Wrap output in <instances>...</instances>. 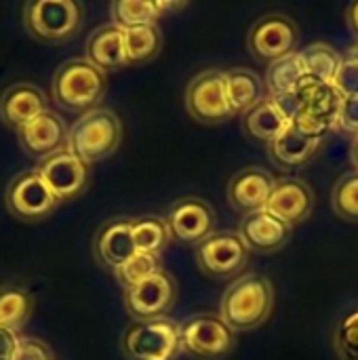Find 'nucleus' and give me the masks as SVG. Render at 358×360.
Returning <instances> with one entry per match:
<instances>
[{
  "instance_id": "obj_1",
  "label": "nucleus",
  "mask_w": 358,
  "mask_h": 360,
  "mask_svg": "<svg viewBox=\"0 0 358 360\" xmlns=\"http://www.w3.org/2000/svg\"><path fill=\"white\" fill-rule=\"evenodd\" d=\"M108 89L106 72L82 59L61 63L53 78V99L68 112L87 114L99 105Z\"/></svg>"
},
{
  "instance_id": "obj_2",
  "label": "nucleus",
  "mask_w": 358,
  "mask_h": 360,
  "mask_svg": "<svg viewBox=\"0 0 358 360\" xmlns=\"http://www.w3.org/2000/svg\"><path fill=\"white\" fill-rule=\"evenodd\" d=\"M274 304V289L264 276H243L228 287L222 297L219 316L236 333L262 325Z\"/></svg>"
},
{
  "instance_id": "obj_3",
  "label": "nucleus",
  "mask_w": 358,
  "mask_h": 360,
  "mask_svg": "<svg viewBox=\"0 0 358 360\" xmlns=\"http://www.w3.org/2000/svg\"><path fill=\"white\" fill-rule=\"evenodd\" d=\"M122 141V122L108 108H95L68 131V150L87 167L112 156Z\"/></svg>"
},
{
  "instance_id": "obj_4",
  "label": "nucleus",
  "mask_w": 358,
  "mask_h": 360,
  "mask_svg": "<svg viewBox=\"0 0 358 360\" xmlns=\"http://www.w3.org/2000/svg\"><path fill=\"white\" fill-rule=\"evenodd\" d=\"M82 4L76 0H32L23 6V27L44 44L70 40L82 23Z\"/></svg>"
},
{
  "instance_id": "obj_5",
  "label": "nucleus",
  "mask_w": 358,
  "mask_h": 360,
  "mask_svg": "<svg viewBox=\"0 0 358 360\" xmlns=\"http://www.w3.org/2000/svg\"><path fill=\"white\" fill-rule=\"evenodd\" d=\"M120 350L127 360H177L179 325L169 319L133 323L122 335Z\"/></svg>"
},
{
  "instance_id": "obj_6",
  "label": "nucleus",
  "mask_w": 358,
  "mask_h": 360,
  "mask_svg": "<svg viewBox=\"0 0 358 360\" xmlns=\"http://www.w3.org/2000/svg\"><path fill=\"white\" fill-rule=\"evenodd\" d=\"M181 352L198 360H217L234 348V331L213 314H196L179 325Z\"/></svg>"
},
{
  "instance_id": "obj_7",
  "label": "nucleus",
  "mask_w": 358,
  "mask_h": 360,
  "mask_svg": "<svg viewBox=\"0 0 358 360\" xmlns=\"http://www.w3.org/2000/svg\"><path fill=\"white\" fill-rule=\"evenodd\" d=\"M186 110L192 118L205 124H217L234 116L226 89V74L207 70L194 76L186 89Z\"/></svg>"
},
{
  "instance_id": "obj_8",
  "label": "nucleus",
  "mask_w": 358,
  "mask_h": 360,
  "mask_svg": "<svg viewBox=\"0 0 358 360\" xmlns=\"http://www.w3.org/2000/svg\"><path fill=\"white\" fill-rule=\"evenodd\" d=\"M4 202L8 213L21 221H40L59 205L36 169L23 171L11 179Z\"/></svg>"
},
{
  "instance_id": "obj_9",
  "label": "nucleus",
  "mask_w": 358,
  "mask_h": 360,
  "mask_svg": "<svg viewBox=\"0 0 358 360\" xmlns=\"http://www.w3.org/2000/svg\"><path fill=\"white\" fill-rule=\"evenodd\" d=\"M177 297V285L165 270L124 291V308L135 323L167 319Z\"/></svg>"
},
{
  "instance_id": "obj_10",
  "label": "nucleus",
  "mask_w": 358,
  "mask_h": 360,
  "mask_svg": "<svg viewBox=\"0 0 358 360\" xmlns=\"http://www.w3.org/2000/svg\"><path fill=\"white\" fill-rule=\"evenodd\" d=\"M36 171L49 186L57 202H70L78 198L89 184V167L78 160L68 148L40 160Z\"/></svg>"
},
{
  "instance_id": "obj_11",
  "label": "nucleus",
  "mask_w": 358,
  "mask_h": 360,
  "mask_svg": "<svg viewBox=\"0 0 358 360\" xmlns=\"http://www.w3.org/2000/svg\"><path fill=\"white\" fill-rule=\"evenodd\" d=\"M249 257V249L241 240L238 232H213L196 249L198 268L215 278L236 274Z\"/></svg>"
},
{
  "instance_id": "obj_12",
  "label": "nucleus",
  "mask_w": 358,
  "mask_h": 360,
  "mask_svg": "<svg viewBox=\"0 0 358 360\" xmlns=\"http://www.w3.org/2000/svg\"><path fill=\"white\" fill-rule=\"evenodd\" d=\"M165 221L169 226L171 238L200 245L213 234L215 213L200 198H179L169 207Z\"/></svg>"
},
{
  "instance_id": "obj_13",
  "label": "nucleus",
  "mask_w": 358,
  "mask_h": 360,
  "mask_svg": "<svg viewBox=\"0 0 358 360\" xmlns=\"http://www.w3.org/2000/svg\"><path fill=\"white\" fill-rule=\"evenodd\" d=\"M298 42V27L285 15H268L260 19L249 32V49L257 59L274 61L293 53Z\"/></svg>"
},
{
  "instance_id": "obj_14",
  "label": "nucleus",
  "mask_w": 358,
  "mask_h": 360,
  "mask_svg": "<svg viewBox=\"0 0 358 360\" xmlns=\"http://www.w3.org/2000/svg\"><path fill=\"white\" fill-rule=\"evenodd\" d=\"M17 141L27 156L44 160L68 148V127L57 112L46 110L17 131Z\"/></svg>"
},
{
  "instance_id": "obj_15",
  "label": "nucleus",
  "mask_w": 358,
  "mask_h": 360,
  "mask_svg": "<svg viewBox=\"0 0 358 360\" xmlns=\"http://www.w3.org/2000/svg\"><path fill=\"white\" fill-rule=\"evenodd\" d=\"M49 110L46 95L32 82L11 84L0 95V120L15 133Z\"/></svg>"
},
{
  "instance_id": "obj_16",
  "label": "nucleus",
  "mask_w": 358,
  "mask_h": 360,
  "mask_svg": "<svg viewBox=\"0 0 358 360\" xmlns=\"http://www.w3.org/2000/svg\"><path fill=\"white\" fill-rule=\"evenodd\" d=\"M135 243L131 232V217L110 219L103 224L93 240V255L97 264L106 270H118L129 257H133Z\"/></svg>"
},
{
  "instance_id": "obj_17",
  "label": "nucleus",
  "mask_w": 358,
  "mask_h": 360,
  "mask_svg": "<svg viewBox=\"0 0 358 360\" xmlns=\"http://www.w3.org/2000/svg\"><path fill=\"white\" fill-rule=\"evenodd\" d=\"M274 186L276 181L272 179L270 173L262 169H245L230 179L228 200L236 211L251 215L266 209Z\"/></svg>"
},
{
  "instance_id": "obj_18",
  "label": "nucleus",
  "mask_w": 358,
  "mask_h": 360,
  "mask_svg": "<svg viewBox=\"0 0 358 360\" xmlns=\"http://www.w3.org/2000/svg\"><path fill=\"white\" fill-rule=\"evenodd\" d=\"M312 205H314L312 192L302 179H283L276 181L264 211H268L283 224L293 226L310 215Z\"/></svg>"
},
{
  "instance_id": "obj_19",
  "label": "nucleus",
  "mask_w": 358,
  "mask_h": 360,
  "mask_svg": "<svg viewBox=\"0 0 358 360\" xmlns=\"http://www.w3.org/2000/svg\"><path fill=\"white\" fill-rule=\"evenodd\" d=\"M291 226L283 224L268 211H257L241 221L238 236L249 251L270 253L281 249L289 238Z\"/></svg>"
},
{
  "instance_id": "obj_20",
  "label": "nucleus",
  "mask_w": 358,
  "mask_h": 360,
  "mask_svg": "<svg viewBox=\"0 0 358 360\" xmlns=\"http://www.w3.org/2000/svg\"><path fill=\"white\" fill-rule=\"evenodd\" d=\"M298 95L302 97L304 103L302 114H308L310 118L321 122L327 131L338 124V114L344 97L338 93L333 84H325L321 80L304 76L298 86Z\"/></svg>"
},
{
  "instance_id": "obj_21",
  "label": "nucleus",
  "mask_w": 358,
  "mask_h": 360,
  "mask_svg": "<svg viewBox=\"0 0 358 360\" xmlns=\"http://www.w3.org/2000/svg\"><path fill=\"white\" fill-rule=\"evenodd\" d=\"M84 59L99 68L101 72L127 68L122 30H118L112 23L93 30L84 44Z\"/></svg>"
},
{
  "instance_id": "obj_22",
  "label": "nucleus",
  "mask_w": 358,
  "mask_h": 360,
  "mask_svg": "<svg viewBox=\"0 0 358 360\" xmlns=\"http://www.w3.org/2000/svg\"><path fill=\"white\" fill-rule=\"evenodd\" d=\"M321 141L323 139L310 137L291 124L285 133H281L270 143V156L276 165L293 169V167L306 165L314 156V152L319 150Z\"/></svg>"
},
{
  "instance_id": "obj_23",
  "label": "nucleus",
  "mask_w": 358,
  "mask_h": 360,
  "mask_svg": "<svg viewBox=\"0 0 358 360\" xmlns=\"http://www.w3.org/2000/svg\"><path fill=\"white\" fill-rule=\"evenodd\" d=\"M291 127V120L281 110V105L268 95L253 110L245 114V129L253 139L272 143L281 133Z\"/></svg>"
},
{
  "instance_id": "obj_24",
  "label": "nucleus",
  "mask_w": 358,
  "mask_h": 360,
  "mask_svg": "<svg viewBox=\"0 0 358 360\" xmlns=\"http://www.w3.org/2000/svg\"><path fill=\"white\" fill-rule=\"evenodd\" d=\"M224 74H226L230 108L234 114H247L264 99V84L255 72L236 68V70H228Z\"/></svg>"
},
{
  "instance_id": "obj_25",
  "label": "nucleus",
  "mask_w": 358,
  "mask_h": 360,
  "mask_svg": "<svg viewBox=\"0 0 358 360\" xmlns=\"http://www.w3.org/2000/svg\"><path fill=\"white\" fill-rule=\"evenodd\" d=\"M165 13V2L156 0H114L110 6L112 25L118 30H131L141 25H156Z\"/></svg>"
},
{
  "instance_id": "obj_26",
  "label": "nucleus",
  "mask_w": 358,
  "mask_h": 360,
  "mask_svg": "<svg viewBox=\"0 0 358 360\" xmlns=\"http://www.w3.org/2000/svg\"><path fill=\"white\" fill-rule=\"evenodd\" d=\"M34 312V297L15 285L0 287V327L17 333Z\"/></svg>"
},
{
  "instance_id": "obj_27",
  "label": "nucleus",
  "mask_w": 358,
  "mask_h": 360,
  "mask_svg": "<svg viewBox=\"0 0 358 360\" xmlns=\"http://www.w3.org/2000/svg\"><path fill=\"white\" fill-rule=\"evenodd\" d=\"M131 232H133V243H135L137 253L160 255L171 240L169 226L165 217H158V215H143V217L131 219Z\"/></svg>"
},
{
  "instance_id": "obj_28",
  "label": "nucleus",
  "mask_w": 358,
  "mask_h": 360,
  "mask_svg": "<svg viewBox=\"0 0 358 360\" xmlns=\"http://www.w3.org/2000/svg\"><path fill=\"white\" fill-rule=\"evenodd\" d=\"M122 38H124L127 65H143L152 61L162 46V34L158 25H141V27L124 30Z\"/></svg>"
},
{
  "instance_id": "obj_29",
  "label": "nucleus",
  "mask_w": 358,
  "mask_h": 360,
  "mask_svg": "<svg viewBox=\"0 0 358 360\" xmlns=\"http://www.w3.org/2000/svg\"><path fill=\"white\" fill-rule=\"evenodd\" d=\"M300 61H302V70L304 76L321 80L325 84H333L335 74L340 70L342 57L338 55V51L329 44H310L304 51H298Z\"/></svg>"
},
{
  "instance_id": "obj_30",
  "label": "nucleus",
  "mask_w": 358,
  "mask_h": 360,
  "mask_svg": "<svg viewBox=\"0 0 358 360\" xmlns=\"http://www.w3.org/2000/svg\"><path fill=\"white\" fill-rule=\"evenodd\" d=\"M304 78V70H302V61L298 51L270 61L268 65V76H266V84L270 89V97H279V95H289L295 93L300 82Z\"/></svg>"
},
{
  "instance_id": "obj_31",
  "label": "nucleus",
  "mask_w": 358,
  "mask_h": 360,
  "mask_svg": "<svg viewBox=\"0 0 358 360\" xmlns=\"http://www.w3.org/2000/svg\"><path fill=\"white\" fill-rule=\"evenodd\" d=\"M162 270V262L160 255H150V253H135L133 257H129L118 270H114V276L118 281V285L127 291L139 283H143L146 278L154 276L156 272Z\"/></svg>"
},
{
  "instance_id": "obj_32",
  "label": "nucleus",
  "mask_w": 358,
  "mask_h": 360,
  "mask_svg": "<svg viewBox=\"0 0 358 360\" xmlns=\"http://www.w3.org/2000/svg\"><path fill=\"white\" fill-rule=\"evenodd\" d=\"M333 207L344 219L358 221V173L346 175L338 181L333 192Z\"/></svg>"
},
{
  "instance_id": "obj_33",
  "label": "nucleus",
  "mask_w": 358,
  "mask_h": 360,
  "mask_svg": "<svg viewBox=\"0 0 358 360\" xmlns=\"http://www.w3.org/2000/svg\"><path fill=\"white\" fill-rule=\"evenodd\" d=\"M333 86L342 97H358V55L342 57Z\"/></svg>"
},
{
  "instance_id": "obj_34",
  "label": "nucleus",
  "mask_w": 358,
  "mask_h": 360,
  "mask_svg": "<svg viewBox=\"0 0 358 360\" xmlns=\"http://www.w3.org/2000/svg\"><path fill=\"white\" fill-rule=\"evenodd\" d=\"M13 360H53L51 348L36 338H19Z\"/></svg>"
},
{
  "instance_id": "obj_35",
  "label": "nucleus",
  "mask_w": 358,
  "mask_h": 360,
  "mask_svg": "<svg viewBox=\"0 0 358 360\" xmlns=\"http://www.w3.org/2000/svg\"><path fill=\"white\" fill-rule=\"evenodd\" d=\"M338 124L344 131L358 135V97H344L342 99L340 114H338Z\"/></svg>"
},
{
  "instance_id": "obj_36",
  "label": "nucleus",
  "mask_w": 358,
  "mask_h": 360,
  "mask_svg": "<svg viewBox=\"0 0 358 360\" xmlns=\"http://www.w3.org/2000/svg\"><path fill=\"white\" fill-rule=\"evenodd\" d=\"M17 344H19V335L13 333V331H8V329H2L0 327V360L15 359Z\"/></svg>"
},
{
  "instance_id": "obj_37",
  "label": "nucleus",
  "mask_w": 358,
  "mask_h": 360,
  "mask_svg": "<svg viewBox=\"0 0 358 360\" xmlns=\"http://www.w3.org/2000/svg\"><path fill=\"white\" fill-rule=\"evenodd\" d=\"M348 23L354 30V34H358V0L348 8Z\"/></svg>"
},
{
  "instance_id": "obj_38",
  "label": "nucleus",
  "mask_w": 358,
  "mask_h": 360,
  "mask_svg": "<svg viewBox=\"0 0 358 360\" xmlns=\"http://www.w3.org/2000/svg\"><path fill=\"white\" fill-rule=\"evenodd\" d=\"M352 162H354V167L358 169V135L357 139H354V143H352Z\"/></svg>"
}]
</instances>
